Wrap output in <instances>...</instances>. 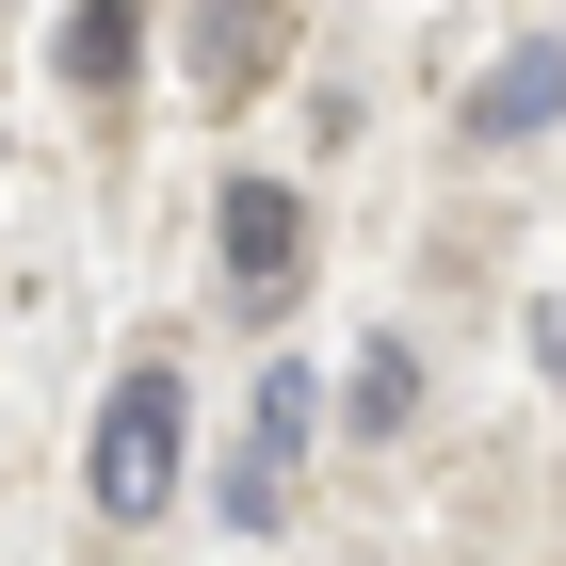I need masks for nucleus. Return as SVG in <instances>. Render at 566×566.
Here are the masks:
<instances>
[{
  "label": "nucleus",
  "instance_id": "7ed1b4c3",
  "mask_svg": "<svg viewBox=\"0 0 566 566\" xmlns=\"http://www.w3.org/2000/svg\"><path fill=\"white\" fill-rule=\"evenodd\" d=\"M211 243H227V292H243V307H292V275H307V195H292V178H227Z\"/></svg>",
  "mask_w": 566,
  "mask_h": 566
},
{
  "label": "nucleus",
  "instance_id": "39448f33",
  "mask_svg": "<svg viewBox=\"0 0 566 566\" xmlns=\"http://www.w3.org/2000/svg\"><path fill=\"white\" fill-rule=\"evenodd\" d=\"M49 65H65V82H82V97H114V82H130V65H146V17H130V0H82V17L49 33Z\"/></svg>",
  "mask_w": 566,
  "mask_h": 566
},
{
  "label": "nucleus",
  "instance_id": "f257e3e1",
  "mask_svg": "<svg viewBox=\"0 0 566 566\" xmlns=\"http://www.w3.org/2000/svg\"><path fill=\"white\" fill-rule=\"evenodd\" d=\"M307 437H324V373H260V421H243V453H227V485H211V518L227 534H275L292 518V470H307Z\"/></svg>",
  "mask_w": 566,
  "mask_h": 566
},
{
  "label": "nucleus",
  "instance_id": "20e7f679",
  "mask_svg": "<svg viewBox=\"0 0 566 566\" xmlns=\"http://www.w3.org/2000/svg\"><path fill=\"white\" fill-rule=\"evenodd\" d=\"M453 114H470V146H534V130L566 114V33H518L470 97H453Z\"/></svg>",
  "mask_w": 566,
  "mask_h": 566
},
{
  "label": "nucleus",
  "instance_id": "0eeeda50",
  "mask_svg": "<svg viewBox=\"0 0 566 566\" xmlns=\"http://www.w3.org/2000/svg\"><path fill=\"white\" fill-rule=\"evenodd\" d=\"M356 437H405V421H421V356H405V340H356Z\"/></svg>",
  "mask_w": 566,
  "mask_h": 566
},
{
  "label": "nucleus",
  "instance_id": "f03ea898",
  "mask_svg": "<svg viewBox=\"0 0 566 566\" xmlns=\"http://www.w3.org/2000/svg\"><path fill=\"white\" fill-rule=\"evenodd\" d=\"M178 502V373H114L97 405V518H163Z\"/></svg>",
  "mask_w": 566,
  "mask_h": 566
},
{
  "label": "nucleus",
  "instance_id": "423d86ee",
  "mask_svg": "<svg viewBox=\"0 0 566 566\" xmlns=\"http://www.w3.org/2000/svg\"><path fill=\"white\" fill-rule=\"evenodd\" d=\"M260 49H275L260 0H211V33H195V97H243V82H260Z\"/></svg>",
  "mask_w": 566,
  "mask_h": 566
}]
</instances>
